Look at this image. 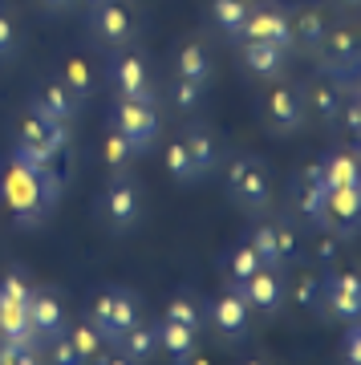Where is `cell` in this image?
Listing matches in <instances>:
<instances>
[{
    "instance_id": "603a6c76",
    "label": "cell",
    "mask_w": 361,
    "mask_h": 365,
    "mask_svg": "<svg viewBox=\"0 0 361 365\" xmlns=\"http://www.w3.org/2000/svg\"><path fill=\"white\" fill-rule=\"evenodd\" d=\"M158 325V353L167 357V365H187L191 361V353L199 349V333L187 325H179V321H171V317H163V321H155Z\"/></svg>"
},
{
    "instance_id": "60d3db41",
    "label": "cell",
    "mask_w": 361,
    "mask_h": 365,
    "mask_svg": "<svg viewBox=\"0 0 361 365\" xmlns=\"http://www.w3.org/2000/svg\"><path fill=\"white\" fill-rule=\"evenodd\" d=\"M0 365H45L41 361V345H13V341H0Z\"/></svg>"
},
{
    "instance_id": "74e56055",
    "label": "cell",
    "mask_w": 361,
    "mask_h": 365,
    "mask_svg": "<svg viewBox=\"0 0 361 365\" xmlns=\"http://www.w3.org/2000/svg\"><path fill=\"white\" fill-rule=\"evenodd\" d=\"M175 110L179 114H195L199 106H203V98H207V86H199V81H187V78H175Z\"/></svg>"
},
{
    "instance_id": "8d00e7d4",
    "label": "cell",
    "mask_w": 361,
    "mask_h": 365,
    "mask_svg": "<svg viewBox=\"0 0 361 365\" xmlns=\"http://www.w3.org/2000/svg\"><path fill=\"white\" fill-rule=\"evenodd\" d=\"M288 297L297 300L300 309H312L317 317H325L321 313V276H300L297 284H288Z\"/></svg>"
},
{
    "instance_id": "816d5d0a",
    "label": "cell",
    "mask_w": 361,
    "mask_h": 365,
    "mask_svg": "<svg viewBox=\"0 0 361 365\" xmlns=\"http://www.w3.org/2000/svg\"><path fill=\"white\" fill-rule=\"evenodd\" d=\"M353 90H357V93H361V69H357V78H353Z\"/></svg>"
},
{
    "instance_id": "b9f144b4",
    "label": "cell",
    "mask_w": 361,
    "mask_h": 365,
    "mask_svg": "<svg viewBox=\"0 0 361 365\" xmlns=\"http://www.w3.org/2000/svg\"><path fill=\"white\" fill-rule=\"evenodd\" d=\"M312 256H317V260L325 264V268H333L337 264V256H341V244H345V240H337L333 232H325V227H312Z\"/></svg>"
},
{
    "instance_id": "4dcf8cb0",
    "label": "cell",
    "mask_w": 361,
    "mask_h": 365,
    "mask_svg": "<svg viewBox=\"0 0 361 365\" xmlns=\"http://www.w3.org/2000/svg\"><path fill=\"white\" fill-rule=\"evenodd\" d=\"M134 158H138V150L122 138V134L110 126L106 130V138H102V163L110 167V175H122V170H130L134 167Z\"/></svg>"
},
{
    "instance_id": "bcb514c9",
    "label": "cell",
    "mask_w": 361,
    "mask_h": 365,
    "mask_svg": "<svg viewBox=\"0 0 361 365\" xmlns=\"http://www.w3.org/2000/svg\"><path fill=\"white\" fill-rule=\"evenodd\" d=\"M93 365H134V361H130V357H126L122 349H106V353H102V357H98Z\"/></svg>"
},
{
    "instance_id": "9c48e42d",
    "label": "cell",
    "mask_w": 361,
    "mask_h": 365,
    "mask_svg": "<svg viewBox=\"0 0 361 365\" xmlns=\"http://www.w3.org/2000/svg\"><path fill=\"white\" fill-rule=\"evenodd\" d=\"M321 313H325V321H341V325L357 321L361 317V268L333 264L321 276Z\"/></svg>"
},
{
    "instance_id": "8992f818",
    "label": "cell",
    "mask_w": 361,
    "mask_h": 365,
    "mask_svg": "<svg viewBox=\"0 0 361 365\" xmlns=\"http://www.w3.org/2000/svg\"><path fill=\"white\" fill-rule=\"evenodd\" d=\"M260 118H264V130L276 134V138H293V134L305 130L309 122V110H305V93L293 81H272L264 98H260Z\"/></svg>"
},
{
    "instance_id": "1f68e13d",
    "label": "cell",
    "mask_w": 361,
    "mask_h": 365,
    "mask_svg": "<svg viewBox=\"0 0 361 365\" xmlns=\"http://www.w3.org/2000/svg\"><path fill=\"white\" fill-rule=\"evenodd\" d=\"M163 317H171V321H179V325L195 329V333H203V329H207L203 300H195L191 292H175V297L167 300V313H163Z\"/></svg>"
},
{
    "instance_id": "e0dca14e",
    "label": "cell",
    "mask_w": 361,
    "mask_h": 365,
    "mask_svg": "<svg viewBox=\"0 0 361 365\" xmlns=\"http://www.w3.org/2000/svg\"><path fill=\"white\" fill-rule=\"evenodd\" d=\"M110 86L114 98H142V102H155V86H151V69L138 53H118L110 61Z\"/></svg>"
},
{
    "instance_id": "f6af8a7d",
    "label": "cell",
    "mask_w": 361,
    "mask_h": 365,
    "mask_svg": "<svg viewBox=\"0 0 361 365\" xmlns=\"http://www.w3.org/2000/svg\"><path fill=\"white\" fill-rule=\"evenodd\" d=\"M341 361L361 365V317L345 325V341H341Z\"/></svg>"
},
{
    "instance_id": "5bb4252c",
    "label": "cell",
    "mask_w": 361,
    "mask_h": 365,
    "mask_svg": "<svg viewBox=\"0 0 361 365\" xmlns=\"http://www.w3.org/2000/svg\"><path fill=\"white\" fill-rule=\"evenodd\" d=\"M288 203H293V215L309 227H321L325 220V203H329V182L321 179V163L297 170L293 179V191H288Z\"/></svg>"
},
{
    "instance_id": "7402d4cb",
    "label": "cell",
    "mask_w": 361,
    "mask_h": 365,
    "mask_svg": "<svg viewBox=\"0 0 361 365\" xmlns=\"http://www.w3.org/2000/svg\"><path fill=\"white\" fill-rule=\"evenodd\" d=\"M175 78H187V81H199V86H211V78H215V61H211L207 41L187 37L183 45H175Z\"/></svg>"
},
{
    "instance_id": "836d02e7",
    "label": "cell",
    "mask_w": 361,
    "mask_h": 365,
    "mask_svg": "<svg viewBox=\"0 0 361 365\" xmlns=\"http://www.w3.org/2000/svg\"><path fill=\"white\" fill-rule=\"evenodd\" d=\"M167 175L171 182H179V187H191V182H199V170H195L191 155H187V146H183V138H175V143L167 146Z\"/></svg>"
},
{
    "instance_id": "f35d334b",
    "label": "cell",
    "mask_w": 361,
    "mask_h": 365,
    "mask_svg": "<svg viewBox=\"0 0 361 365\" xmlns=\"http://www.w3.org/2000/svg\"><path fill=\"white\" fill-rule=\"evenodd\" d=\"M45 345H49V365H90L78 353V345L69 341V333H57V337H49Z\"/></svg>"
},
{
    "instance_id": "f5cc1de1",
    "label": "cell",
    "mask_w": 361,
    "mask_h": 365,
    "mask_svg": "<svg viewBox=\"0 0 361 365\" xmlns=\"http://www.w3.org/2000/svg\"><path fill=\"white\" fill-rule=\"evenodd\" d=\"M81 4H86V9H93V4H102V0H81Z\"/></svg>"
},
{
    "instance_id": "e575fe53",
    "label": "cell",
    "mask_w": 361,
    "mask_h": 365,
    "mask_svg": "<svg viewBox=\"0 0 361 365\" xmlns=\"http://www.w3.org/2000/svg\"><path fill=\"white\" fill-rule=\"evenodd\" d=\"M244 240L256 248V256H260L264 264H276V268H284V264H280V248H276V232H272V220H256L252 227H248Z\"/></svg>"
},
{
    "instance_id": "4316f807",
    "label": "cell",
    "mask_w": 361,
    "mask_h": 365,
    "mask_svg": "<svg viewBox=\"0 0 361 365\" xmlns=\"http://www.w3.org/2000/svg\"><path fill=\"white\" fill-rule=\"evenodd\" d=\"M0 341H13V345H41L33 325H29V313L21 300L0 297Z\"/></svg>"
},
{
    "instance_id": "484cf974",
    "label": "cell",
    "mask_w": 361,
    "mask_h": 365,
    "mask_svg": "<svg viewBox=\"0 0 361 365\" xmlns=\"http://www.w3.org/2000/svg\"><path fill=\"white\" fill-rule=\"evenodd\" d=\"M248 9H252V0H211L207 4V25L215 29L223 41H240V29L248 21Z\"/></svg>"
},
{
    "instance_id": "4fadbf2b",
    "label": "cell",
    "mask_w": 361,
    "mask_h": 365,
    "mask_svg": "<svg viewBox=\"0 0 361 365\" xmlns=\"http://www.w3.org/2000/svg\"><path fill=\"white\" fill-rule=\"evenodd\" d=\"M240 41H272L280 49L293 53V29H288V4H276V0H264V4H252L248 9V21L240 29ZM235 41V45H240Z\"/></svg>"
},
{
    "instance_id": "7a4b0ae2",
    "label": "cell",
    "mask_w": 361,
    "mask_h": 365,
    "mask_svg": "<svg viewBox=\"0 0 361 365\" xmlns=\"http://www.w3.org/2000/svg\"><path fill=\"white\" fill-rule=\"evenodd\" d=\"M223 191H228V199H232L244 215L264 220L272 211V199H276V182H272V170L264 167L260 155H235L232 163H228Z\"/></svg>"
},
{
    "instance_id": "9a60e30c",
    "label": "cell",
    "mask_w": 361,
    "mask_h": 365,
    "mask_svg": "<svg viewBox=\"0 0 361 365\" xmlns=\"http://www.w3.org/2000/svg\"><path fill=\"white\" fill-rule=\"evenodd\" d=\"M25 313H29V325H33L41 345L49 337H57V333H65V325H69V309H65L61 292L49 284H33V297H29Z\"/></svg>"
},
{
    "instance_id": "ffe728a7",
    "label": "cell",
    "mask_w": 361,
    "mask_h": 365,
    "mask_svg": "<svg viewBox=\"0 0 361 365\" xmlns=\"http://www.w3.org/2000/svg\"><path fill=\"white\" fill-rule=\"evenodd\" d=\"M288 29H293V49L312 57L329 33V16L317 4H297V9H288Z\"/></svg>"
},
{
    "instance_id": "db71d44e",
    "label": "cell",
    "mask_w": 361,
    "mask_h": 365,
    "mask_svg": "<svg viewBox=\"0 0 361 365\" xmlns=\"http://www.w3.org/2000/svg\"><path fill=\"white\" fill-rule=\"evenodd\" d=\"M353 93H357V90H353ZM357 98H361V93H357Z\"/></svg>"
},
{
    "instance_id": "cb8c5ba5",
    "label": "cell",
    "mask_w": 361,
    "mask_h": 365,
    "mask_svg": "<svg viewBox=\"0 0 361 365\" xmlns=\"http://www.w3.org/2000/svg\"><path fill=\"white\" fill-rule=\"evenodd\" d=\"M321 179L329 182V191L361 187V150H329L321 158Z\"/></svg>"
},
{
    "instance_id": "30bf717a",
    "label": "cell",
    "mask_w": 361,
    "mask_h": 365,
    "mask_svg": "<svg viewBox=\"0 0 361 365\" xmlns=\"http://www.w3.org/2000/svg\"><path fill=\"white\" fill-rule=\"evenodd\" d=\"M90 37L93 45L118 53L138 37V9L130 0H102L90 9Z\"/></svg>"
},
{
    "instance_id": "83f0119b",
    "label": "cell",
    "mask_w": 361,
    "mask_h": 365,
    "mask_svg": "<svg viewBox=\"0 0 361 365\" xmlns=\"http://www.w3.org/2000/svg\"><path fill=\"white\" fill-rule=\"evenodd\" d=\"M114 349H122L134 365H151L158 357V325H155V321H138L126 337L118 341Z\"/></svg>"
},
{
    "instance_id": "c3c4849f",
    "label": "cell",
    "mask_w": 361,
    "mask_h": 365,
    "mask_svg": "<svg viewBox=\"0 0 361 365\" xmlns=\"http://www.w3.org/2000/svg\"><path fill=\"white\" fill-rule=\"evenodd\" d=\"M333 9H341V13H357L361 9V0H329Z\"/></svg>"
},
{
    "instance_id": "f1b7e54d",
    "label": "cell",
    "mask_w": 361,
    "mask_h": 365,
    "mask_svg": "<svg viewBox=\"0 0 361 365\" xmlns=\"http://www.w3.org/2000/svg\"><path fill=\"white\" fill-rule=\"evenodd\" d=\"M65 86V90L73 93V98H90L93 90H98V73H93V61L90 57H81V53H73V57H65L61 61V78H57Z\"/></svg>"
},
{
    "instance_id": "44dd1931",
    "label": "cell",
    "mask_w": 361,
    "mask_h": 365,
    "mask_svg": "<svg viewBox=\"0 0 361 365\" xmlns=\"http://www.w3.org/2000/svg\"><path fill=\"white\" fill-rule=\"evenodd\" d=\"M29 110H37L41 118H53L57 126H73L78 114H81V98H73L61 81H49V86H41V90L33 93Z\"/></svg>"
},
{
    "instance_id": "7dc6e473",
    "label": "cell",
    "mask_w": 361,
    "mask_h": 365,
    "mask_svg": "<svg viewBox=\"0 0 361 365\" xmlns=\"http://www.w3.org/2000/svg\"><path fill=\"white\" fill-rule=\"evenodd\" d=\"M37 4L45 9V13H65V9H73L78 0H37Z\"/></svg>"
},
{
    "instance_id": "681fc988",
    "label": "cell",
    "mask_w": 361,
    "mask_h": 365,
    "mask_svg": "<svg viewBox=\"0 0 361 365\" xmlns=\"http://www.w3.org/2000/svg\"><path fill=\"white\" fill-rule=\"evenodd\" d=\"M187 365H211V357H207V353H199V349H195V353H191V361H187Z\"/></svg>"
},
{
    "instance_id": "f907efd6",
    "label": "cell",
    "mask_w": 361,
    "mask_h": 365,
    "mask_svg": "<svg viewBox=\"0 0 361 365\" xmlns=\"http://www.w3.org/2000/svg\"><path fill=\"white\" fill-rule=\"evenodd\" d=\"M240 365H268V361H264V357H244Z\"/></svg>"
},
{
    "instance_id": "8fae6325",
    "label": "cell",
    "mask_w": 361,
    "mask_h": 365,
    "mask_svg": "<svg viewBox=\"0 0 361 365\" xmlns=\"http://www.w3.org/2000/svg\"><path fill=\"white\" fill-rule=\"evenodd\" d=\"M203 321L223 345H235V341H244L248 333H252V309H248L244 292H240L235 284L220 288L215 297L207 300L203 304Z\"/></svg>"
},
{
    "instance_id": "6da1fadb",
    "label": "cell",
    "mask_w": 361,
    "mask_h": 365,
    "mask_svg": "<svg viewBox=\"0 0 361 365\" xmlns=\"http://www.w3.org/2000/svg\"><path fill=\"white\" fill-rule=\"evenodd\" d=\"M65 175L53 167H33L25 158H9L0 167V207L9 211L16 227H41L61 203Z\"/></svg>"
},
{
    "instance_id": "ee69618b",
    "label": "cell",
    "mask_w": 361,
    "mask_h": 365,
    "mask_svg": "<svg viewBox=\"0 0 361 365\" xmlns=\"http://www.w3.org/2000/svg\"><path fill=\"white\" fill-rule=\"evenodd\" d=\"M16 45H21V33H16V16L9 13V9H0V66L9 61L16 53Z\"/></svg>"
},
{
    "instance_id": "d4e9b609",
    "label": "cell",
    "mask_w": 361,
    "mask_h": 365,
    "mask_svg": "<svg viewBox=\"0 0 361 365\" xmlns=\"http://www.w3.org/2000/svg\"><path fill=\"white\" fill-rule=\"evenodd\" d=\"M183 146H187V155H191L195 170H199V179H207V175H215L220 170V138L211 130H203V126H187V134H183Z\"/></svg>"
},
{
    "instance_id": "ab89813d",
    "label": "cell",
    "mask_w": 361,
    "mask_h": 365,
    "mask_svg": "<svg viewBox=\"0 0 361 365\" xmlns=\"http://www.w3.org/2000/svg\"><path fill=\"white\" fill-rule=\"evenodd\" d=\"M0 297L29 304V297H33V280H29V272H21V268H9V272L0 276Z\"/></svg>"
},
{
    "instance_id": "ba28073f",
    "label": "cell",
    "mask_w": 361,
    "mask_h": 365,
    "mask_svg": "<svg viewBox=\"0 0 361 365\" xmlns=\"http://www.w3.org/2000/svg\"><path fill=\"white\" fill-rule=\"evenodd\" d=\"M110 126H114L138 155H146V150L158 143V134H163V118H158L155 102H142V98H114Z\"/></svg>"
},
{
    "instance_id": "7c38bea8",
    "label": "cell",
    "mask_w": 361,
    "mask_h": 365,
    "mask_svg": "<svg viewBox=\"0 0 361 365\" xmlns=\"http://www.w3.org/2000/svg\"><path fill=\"white\" fill-rule=\"evenodd\" d=\"M240 292H244L252 313L276 317V313H284V304H288V276H284V268H276V264H264L256 276H248L244 284H240Z\"/></svg>"
},
{
    "instance_id": "7bdbcfd3",
    "label": "cell",
    "mask_w": 361,
    "mask_h": 365,
    "mask_svg": "<svg viewBox=\"0 0 361 365\" xmlns=\"http://www.w3.org/2000/svg\"><path fill=\"white\" fill-rule=\"evenodd\" d=\"M341 130L349 134V138H357V146H361V98L353 90L345 93V106H341V122H337Z\"/></svg>"
},
{
    "instance_id": "52a82bcc",
    "label": "cell",
    "mask_w": 361,
    "mask_h": 365,
    "mask_svg": "<svg viewBox=\"0 0 361 365\" xmlns=\"http://www.w3.org/2000/svg\"><path fill=\"white\" fill-rule=\"evenodd\" d=\"M98 215H102V227L114 235H130L142 220V191L138 182L130 179V170L122 175H110L102 199H98Z\"/></svg>"
},
{
    "instance_id": "f546056e",
    "label": "cell",
    "mask_w": 361,
    "mask_h": 365,
    "mask_svg": "<svg viewBox=\"0 0 361 365\" xmlns=\"http://www.w3.org/2000/svg\"><path fill=\"white\" fill-rule=\"evenodd\" d=\"M260 268H264V260L256 256V248L248 244V240H240V244H232V248L223 252V276H228V284H244L248 276H256Z\"/></svg>"
},
{
    "instance_id": "3957f363",
    "label": "cell",
    "mask_w": 361,
    "mask_h": 365,
    "mask_svg": "<svg viewBox=\"0 0 361 365\" xmlns=\"http://www.w3.org/2000/svg\"><path fill=\"white\" fill-rule=\"evenodd\" d=\"M65 150H69V126H57L53 118H41L37 110H25V118L16 122L13 155L33 167H53L61 163Z\"/></svg>"
},
{
    "instance_id": "ac0fdd59",
    "label": "cell",
    "mask_w": 361,
    "mask_h": 365,
    "mask_svg": "<svg viewBox=\"0 0 361 365\" xmlns=\"http://www.w3.org/2000/svg\"><path fill=\"white\" fill-rule=\"evenodd\" d=\"M305 110H309V118L317 122V126H325V130H337V122H341V106H345V93L349 90H341L337 81H329V78H317L305 86Z\"/></svg>"
},
{
    "instance_id": "2e32d148",
    "label": "cell",
    "mask_w": 361,
    "mask_h": 365,
    "mask_svg": "<svg viewBox=\"0 0 361 365\" xmlns=\"http://www.w3.org/2000/svg\"><path fill=\"white\" fill-rule=\"evenodd\" d=\"M321 227H325V232H333L337 240H357V235H361V187L329 191Z\"/></svg>"
},
{
    "instance_id": "277c9868",
    "label": "cell",
    "mask_w": 361,
    "mask_h": 365,
    "mask_svg": "<svg viewBox=\"0 0 361 365\" xmlns=\"http://www.w3.org/2000/svg\"><path fill=\"white\" fill-rule=\"evenodd\" d=\"M312 61H317V73L329 81H337L341 90H353V78H357L361 69V33L349 25H329L325 33L321 49L312 53Z\"/></svg>"
},
{
    "instance_id": "d590c367",
    "label": "cell",
    "mask_w": 361,
    "mask_h": 365,
    "mask_svg": "<svg viewBox=\"0 0 361 365\" xmlns=\"http://www.w3.org/2000/svg\"><path fill=\"white\" fill-rule=\"evenodd\" d=\"M272 232H276V248H280V264L288 268V264L300 260V252H305V244H300V227L293 220H272Z\"/></svg>"
},
{
    "instance_id": "5b68a950",
    "label": "cell",
    "mask_w": 361,
    "mask_h": 365,
    "mask_svg": "<svg viewBox=\"0 0 361 365\" xmlns=\"http://www.w3.org/2000/svg\"><path fill=\"white\" fill-rule=\"evenodd\" d=\"M86 321H90V325L102 333L106 345L114 349L118 341H122L130 329L142 321V304H138V297H134L130 288H106V292H98V297H93Z\"/></svg>"
},
{
    "instance_id": "d6a6232c",
    "label": "cell",
    "mask_w": 361,
    "mask_h": 365,
    "mask_svg": "<svg viewBox=\"0 0 361 365\" xmlns=\"http://www.w3.org/2000/svg\"><path fill=\"white\" fill-rule=\"evenodd\" d=\"M65 333H69V341L78 345V353H81V357H86L90 365L98 361V357H102L106 349H110V345L102 341V333H98V329H93L90 321H69V325H65Z\"/></svg>"
},
{
    "instance_id": "d6986e66",
    "label": "cell",
    "mask_w": 361,
    "mask_h": 365,
    "mask_svg": "<svg viewBox=\"0 0 361 365\" xmlns=\"http://www.w3.org/2000/svg\"><path fill=\"white\" fill-rule=\"evenodd\" d=\"M240 69L260 81H276L288 69V49L272 41H240Z\"/></svg>"
}]
</instances>
